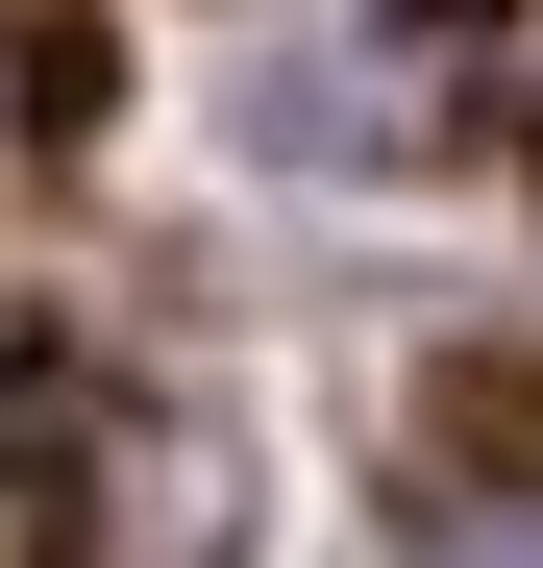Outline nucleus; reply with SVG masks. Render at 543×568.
<instances>
[{
	"instance_id": "nucleus-1",
	"label": "nucleus",
	"mask_w": 543,
	"mask_h": 568,
	"mask_svg": "<svg viewBox=\"0 0 543 568\" xmlns=\"http://www.w3.org/2000/svg\"><path fill=\"white\" fill-rule=\"evenodd\" d=\"M25 519H50V568H223L247 544V469L198 420L100 396V371H50V396H25Z\"/></svg>"
},
{
	"instance_id": "nucleus-3",
	"label": "nucleus",
	"mask_w": 543,
	"mask_h": 568,
	"mask_svg": "<svg viewBox=\"0 0 543 568\" xmlns=\"http://www.w3.org/2000/svg\"><path fill=\"white\" fill-rule=\"evenodd\" d=\"M420 26H494V0H420Z\"/></svg>"
},
{
	"instance_id": "nucleus-2",
	"label": "nucleus",
	"mask_w": 543,
	"mask_h": 568,
	"mask_svg": "<svg viewBox=\"0 0 543 568\" xmlns=\"http://www.w3.org/2000/svg\"><path fill=\"white\" fill-rule=\"evenodd\" d=\"M444 568H519V519H494V495H470V519H444Z\"/></svg>"
}]
</instances>
